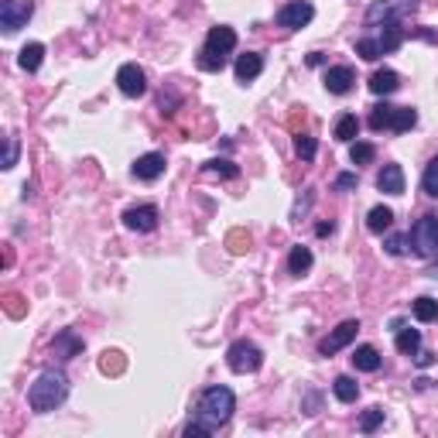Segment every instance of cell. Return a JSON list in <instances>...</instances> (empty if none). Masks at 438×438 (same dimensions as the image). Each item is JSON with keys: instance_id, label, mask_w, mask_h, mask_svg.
Wrapping results in <instances>:
<instances>
[{"instance_id": "cell-1", "label": "cell", "mask_w": 438, "mask_h": 438, "mask_svg": "<svg viewBox=\"0 0 438 438\" xmlns=\"http://www.w3.org/2000/svg\"><path fill=\"white\" fill-rule=\"evenodd\" d=\"M65 398H69V380L62 370H45L38 380L28 387V404L35 415H48V411L62 407Z\"/></svg>"}, {"instance_id": "cell-2", "label": "cell", "mask_w": 438, "mask_h": 438, "mask_svg": "<svg viewBox=\"0 0 438 438\" xmlns=\"http://www.w3.org/2000/svg\"><path fill=\"white\" fill-rule=\"evenodd\" d=\"M233 411H236V398H233V390L223 387V383H216V387H209V390H202L195 418L202 421V425H209L212 432H216V428H223V425L233 418Z\"/></svg>"}, {"instance_id": "cell-3", "label": "cell", "mask_w": 438, "mask_h": 438, "mask_svg": "<svg viewBox=\"0 0 438 438\" xmlns=\"http://www.w3.org/2000/svg\"><path fill=\"white\" fill-rule=\"evenodd\" d=\"M418 11V0H373L370 7H366V24L370 28H377V24H400V21L407 18V14H415Z\"/></svg>"}, {"instance_id": "cell-4", "label": "cell", "mask_w": 438, "mask_h": 438, "mask_svg": "<svg viewBox=\"0 0 438 438\" xmlns=\"http://www.w3.org/2000/svg\"><path fill=\"white\" fill-rule=\"evenodd\" d=\"M407 243L418 257H435L438 253V216H421L407 233Z\"/></svg>"}, {"instance_id": "cell-5", "label": "cell", "mask_w": 438, "mask_h": 438, "mask_svg": "<svg viewBox=\"0 0 438 438\" xmlns=\"http://www.w3.org/2000/svg\"><path fill=\"white\" fill-rule=\"evenodd\" d=\"M226 363L233 373H253V370H261L264 353H261V346H253L250 339H236L226 349Z\"/></svg>"}, {"instance_id": "cell-6", "label": "cell", "mask_w": 438, "mask_h": 438, "mask_svg": "<svg viewBox=\"0 0 438 438\" xmlns=\"http://www.w3.org/2000/svg\"><path fill=\"white\" fill-rule=\"evenodd\" d=\"M31 14H35V4L31 0H4L0 4V28L7 35H14V31H21L31 21Z\"/></svg>"}, {"instance_id": "cell-7", "label": "cell", "mask_w": 438, "mask_h": 438, "mask_svg": "<svg viewBox=\"0 0 438 438\" xmlns=\"http://www.w3.org/2000/svg\"><path fill=\"white\" fill-rule=\"evenodd\" d=\"M356 332H360V322H356V319H346L343 325H336L322 343H319V353H322V356H336L339 349H346V346L356 339Z\"/></svg>"}, {"instance_id": "cell-8", "label": "cell", "mask_w": 438, "mask_h": 438, "mask_svg": "<svg viewBox=\"0 0 438 438\" xmlns=\"http://www.w3.org/2000/svg\"><path fill=\"white\" fill-rule=\"evenodd\" d=\"M312 18H315V7H312L308 0H291V4H285V7L278 11V24H281V28H288V31L305 28Z\"/></svg>"}, {"instance_id": "cell-9", "label": "cell", "mask_w": 438, "mask_h": 438, "mask_svg": "<svg viewBox=\"0 0 438 438\" xmlns=\"http://www.w3.org/2000/svg\"><path fill=\"white\" fill-rule=\"evenodd\" d=\"M116 86H120L124 96H144L148 93V76L137 62H127V65L116 69Z\"/></svg>"}, {"instance_id": "cell-10", "label": "cell", "mask_w": 438, "mask_h": 438, "mask_svg": "<svg viewBox=\"0 0 438 438\" xmlns=\"http://www.w3.org/2000/svg\"><path fill=\"white\" fill-rule=\"evenodd\" d=\"M158 219H161L158 206H133V209L124 212V226L133 229V233H151V229H158Z\"/></svg>"}, {"instance_id": "cell-11", "label": "cell", "mask_w": 438, "mask_h": 438, "mask_svg": "<svg viewBox=\"0 0 438 438\" xmlns=\"http://www.w3.org/2000/svg\"><path fill=\"white\" fill-rule=\"evenodd\" d=\"M165 175V154H141L137 161H133V178H141V182H154V178H161Z\"/></svg>"}, {"instance_id": "cell-12", "label": "cell", "mask_w": 438, "mask_h": 438, "mask_svg": "<svg viewBox=\"0 0 438 438\" xmlns=\"http://www.w3.org/2000/svg\"><path fill=\"white\" fill-rule=\"evenodd\" d=\"M353 82H356V76H353V69L349 65H332L329 72H325V89L336 96H343L353 89Z\"/></svg>"}, {"instance_id": "cell-13", "label": "cell", "mask_w": 438, "mask_h": 438, "mask_svg": "<svg viewBox=\"0 0 438 438\" xmlns=\"http://www.w3.org/2000/svg\"><path fill=\"white\" fill-rule=\"evenodd\" d=\"M377 189L387 195H404V168L400 165H383V172L377 175Z\"/></svg>"}, {"instance_id": "cell-14", "label": "cell", "mask_w": 438, "mask_h": 438, "mask_svg": "<svg viewBox=\"0 0 438 438\" xmlns=\"http://www.w3.org/2000/svg\"><path fill=\"white\" fill-rule=\"evenodd\" d=\"M206 45L216 48V52H223V55H229L236 48V31L229 24H216V28H209V35H206Z\"/></svg>"}, {"instance_id": "cell-15", "label": "cell", "mask_w": 438, "mask_h": 438, "mask_svg": "<svg viewBox=\"0 0 438 438\" xmlns=\"http://www.w3.org/2000/svg\"><path fill=\"white\" fill-rule=\"evenodd\" d=\"M398 86H400V76L394 69H377V72L370 76V93H377V96L398 93Z\"/></svg>"}, {"instance_id": "cell-16", "label": "cell", "mask_w": 438, "mask_h": 438, "mask_svg": "<svg viewBox=\"0 0 438 438\" xmlns=\"http://www.w3.org/2000/svg\"><path fill=\"white\" fill-rule=\"evenodd\" d=\"M261 72H264V55L247 52V55L236 58V79H240V82H250V79H257Z\"/></svg>"}, {"instance_id": "cell-17", "label": "cell", "mask_w": 438, "mask_h": 438, "mask_svg": "<svg viewBox=\"0 0 438 438\" xmlns=\"http://www.w3.org/2000/svg\"><path fill=\"white\" fill-rule=\"evenodd\" d=\"M41 58H45V45H41V41H28V45L21 48L18 65L24 69V72H38V69H41Z\"/></svg>"}, {"instance_id": "cell-18", "label": "cell", "mask_w": 438, "mask_h": 438, "mask_svg": "<svg viewBox=\"0 0 438 438\" xmlns=\"http://www.w3.org/2000/svg\"><path fill=\"white\" fill-rule=\"evenodd\" d=\"M353 366L363 370V373H373V370H380V353H377L373 346H356V353H353Z\"/></svg>"}, {"instance_id": "cell-19", "label": "cell", "mask_w": 438, "mask_h": 438, "mask_svg": "<svg viewBox=\"0 0 438 438\" xmlns=\"http://www.w3.org/2000/svg\"><path fill=\"white\" fill-rule=\"evenodd\" d=\"M418 124V110L415 106H394V116H390V131L394 133H407Z\"/></svg>"}, {"instance_id": "cell-20", "label": "cell", "mask_w": 438, "mask_h": 438, "mask_svg": "<svg viewBox=\"0 0 438 438\" xmlns=\"http://www.w3.org/2000/svg\"><path fill=\"white\" fill-rule=\"evenodd\" d=\"M390 223H394V209L390 206H373L370 216H366V229L370 233H383V229H390Z\"/></svg>"}, {"instance_id": "cell-21", "label": "cell", "mask_w": 438, "mask_h": 438, "mask_svg": "<svg viewBox=\"0 0 438 438\" xmlns=\"http://www.w3.org/2000/svg\"><path fill=\"white\" fill-rule=\"evenodd\" d=\"M55 353L62 356V360H72V356L82 353V339H76L72 332H58L55 336Z\"/></svg>"}, {"instance_id": "cell-22", "label": "cell", "mask_w": 438, "mask_h": 438, "mask_svg": "<svg viewBox=\"0 0 438 438\" xmlns=\"http://www.w3.org/2000/svg\"><path fill=\"white\" fill-rule=\"evenodd\" d=\"M195 62H199V69H202V72H223V65H226V55L206 45V48L199 52V58H195Z\"/></svg>"}, {"instance_id": "cell-23", "label": "cell", "mask_w": 438, "mask_h": 438, "mask_svg": "<svg viewBox=\"0 0 438 438\" xmlns=\"http://www.w3.org/2000/svg\"><path fill=\"white\" fill-rule=\"evenodd\" d=\"M332 394L343 400V404H353V400L360 398V383L353 380V377H336V383H332Z\"/></svg>"}, {"instance_id": "cell-24", "label": "cell", "mask_w": 438, "mask_h": 438, "mask_svg": "<svg viewBox=\"0 0 438 438\" xmlns=\"http://www.w3.org/2000/svg\"><path fill=\"white\" fill-rule=\"evenodd\" d=\"M377 41H380L383 55H387V52H398L400 45H404V28H400V24H387V28H383V35Z\"/></svg>"}, {"instance_id": "cell-25", "label": "cell", "mask_w": 438, "mask_h": 438, "mask_svg": "<svg viewBox=\"0 0 438 438\" xmlns=\"http://www.w3.org/2000/svg\"><path fill=\"white\" fill-rule=\"evenodd\" d=\"M308 267H312V250L308 247H291V257H288V270L291 274H308Z\"/></svg>"}, {"instance_id": "cell-26", "label": "cell", "mask_w": 438, "mask_h": 438, "mask_svg": "<svg viewBox=\"0 0 438 438\" xmlns=\"http://www.w3.org/2000/svg\"><path fill=\"white\" fill-rule=\"evenodd\" d=\"M421 349V332L418 329H400L398 332V353H404V356H415Z\"/></svg>"}, {"instance_id": "cell-27", "label": "cell", "mask_w": 438, "mask_h": 438, "mask_svg": "<svg viewBox=\"0 0 438 438\" xmlns=\"http://www.w3.org/2000/svg\"><path fill=\"white\" fill-rule=\"evenodd\" d=\"M360 133V120H356V114H343L339 120H336V141H353Z\"/></svg>"}, {"instance_id": "cell-28", "label": "cell", "mask_w": 438, "mask_h": 438, "mask_svg": "<svg viewBox=\"0 0 438 438\" xmlns=\"http://www.w3.org/2000/svg\"><path fill=\"white\" fill-rule=\"evenodd\" d=\"M390 116H394V106L390 103H377L370 110V127L373 131H390Z\"/></svg>"}, {"instance_id": "cell-29", "label": "cell", "mask_w": 438, "mask_h": 438, "mask_svg": "<svg viewBox=\"0 0 438 438\" xmlns=\"http://www.w3.org/2000/svg\"><path fill=\"white\" fill-rule=\"evenodd\" d=\"M411 312H415L418 322H438V302L435 298H418V302L411 305Z\"/></svg>"}, {"instance_id": "cell-30", "label": "cell", "mask_w": 438, "mask_h": 438, "mask_svg": "<svg viewBox=\"0 0 438 438\" xmlns=\"http://www.w3.org/2000/svg\"><path fill=\"white\" fill-rule=\"evenodd\" d=\"M421 189H425V195L438 199V158H432V161L425 165V175H421Z\"/></svg>"}, {"instance_id": "cell-31", "label": "cell", "mask_w": 438, "mask_h": 438, "mask_svg": "<svg viewBox=\"0 0 438 438\" xmlns=\"http://www.w3.org/2000/svg\"><path fill=\"white\" fill-rule=\"evenodd\" d=\"M356 55L366 58V62H377V58L383 55L380 41H377V38H360V41H356Z\"/></svg>"}, {"instance_id": "cell-32", "label": "cell", "mask_w": 438, "mask_h": 438, "mask_svg": "<svg viewBox=\"0 0 438 438\" xmlns=\"http://www.w3.org/2000/svg\"><path fill=\"white\" fill-rule=\"evenodd\" d=\"M206 172L223 175V178H236V175H240V168H236L233 161H226V158H212L209 165H206Z\"/></svg>"}, {"instance_id": "cell-33", "label": "cell", "mask_w": 438, "mask_h": 438, "mask_svg": "<svg viewBox=\"0 0 438 438\" xmlns=\"http://www.w3.org/2000/svg\"><path fill=\"white\" fill-rule=\"evenodd\" d=\"M373 158H377L373 144H353V148H349V161H353V165H370Z\"/></svg>"}, {"instance_id": "cell-34", "label": "cell", "mask_w": 438, "mask_h": 438, "mask_svg": "<svg viewBox=\"0 0 438 438\" xmlns=\"http://www.w3.org/2000/svg\"><path fill=\"white\" fill-rule=\"evenodd\" d=\"M380 425H383V407H370V411H363L360 432H377Z\"/></svg>"}, {"instance_id": "cell-35", "label": "cell", "mask_w": 438, "mask_h": 438, "mask_svg": "<svg viewBox=\"0 0 438 438\" xmlns=\"http://www.w3.org/2000/svg\"><path fill=\"white\" fill-rule=\"evenodd\" d=\"M295 151H298V158L312 161V158H315V151H319V144H315V137H308V133H298V141H295Z\"/></svg>"}, {"instance_id": "cell-36", "label": "cell", "mask_w": 438, "mask_h": 438, "mask_svg": "<svg viewBox=\"0 0 438 438\" xmlns=\"http://www.w3.org/2000/svg\"><path fill=\"white\" fill-rule=\"evenodd\" d=\"M383 250H387L390 257H400V253L407 250V236H400V233H394V236H387V240H383Z\"/></svg>"}, {"instance_id": "cell-37", "label": "cell", "mask_w": 438, "mask_h": 438, "mask_svg": "<svg viewBox=\"0 0 438 438\" xmlns=\"http://www.w3.org/2000/svg\"><path fill=\"white\" fill-rule=\"evenodd\" d=\"M99 370H103V373H120V370H124V360H120V353H103V360H99Z\"/></svg>"}, {"instance_id": "cell-38", "label": "cell", "mask_w": 438, "mask_h": 438, "mask_svg": "<svg viewBox=\"0 0 438 438\" xmlns=\"http://www.w3.org/2000/svg\"><path fill=\"white\" fill-rule=\"evenodd\" d=\"M182 435H185V438H206V435H212V428H209V425H202V421L195 418V421L189 425V428L182 432Z\"/></svg>"}, {"instance_id": "cell-39", "label": "cell", "mask_w": 438, "mask_h": 438, "mask_svg": "<svg viewBox=\"0 0 438 438\" xmlns=\"http://www.w3.org/2000/svg\"><path fill=\"white\" fill-rule=\"evenodd\" d=\"M18 165V141H7V151H4V168H14Z\"/></svg>"}, {"instance_id": "cell-40", "label": "cell", "mask_w": 438, "mask_h": 438, "mask_svg": "<svg viewBox=\"0 0 438 438\" xmlns=\"http://www.w3.org/2000/svg\"><path fill=\"white\" fill-rule=\"evenodd\" d=\"M336 189H343V192L356 189V175H353V172H343L339 178H336Z\"/></svg>"}, {"instance_id": "cell-41", "label": "cell", "mask_w": 438, "mask_h": 438, "mask_svg": "<svg viewBox=\"0 0 438 438\" xmlns=\"http://www.w3.org/2000/svg\"><path fill=\"white\" fill-rule=\"evenodd\" d=\"M415 363L425 370V366H432V363H435V353H428V349H425V353H415Z\"/></svg>"}, {"instance_id": "cell-42", "label": "cell", "mask_w": 438, "mask_h": 438, "mask_svg": "<svg viewBox=\"0 0 438 438\" xmlns=\"http://www.w3.org/2000/svg\"><path fill=\"white\" fill-rule=\"evenodd\" d=\"M315 233H319V236H329V233H332V223H319V226H315Z\"/></svg>"}]
</instances>
